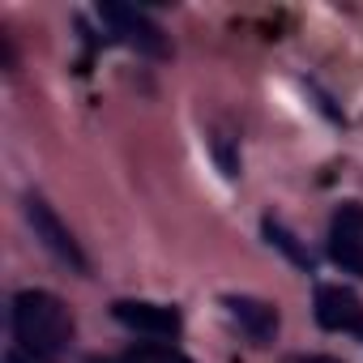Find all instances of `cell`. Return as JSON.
I'll use <instances>...</instances> for the list:
<instances>
[{"mask_svg": "<svg viewBox=\"0 0 363 363\" xmlns=\"http://www.w3.org/2000/svg\"><path fill=\"white\" fill-rule=\"evenodd\" d=\"M99 22L111 26V35L128 48H137L141 56H167V35L162 26L141 13V9H128V5H99Z\"/></svg>", "mask_w": 363, "mask_h": 363, "instance_id": "obj_3", "label": "cell"}, {"mask_svg": "<svg viewBox=\"0 0 363 363\" xmlns=\"http://www.w3.org/2000/svg\"><path fill=\"white\" fill-rule=\"evenodd\" d=\"M223 308H227L231 325H235L244 337H252L257 346H269V342H274V333H278V312H274V303H265V299H257V295H223Z\"/></svg>", "mask_w": 363, "mask_h": 363, "instance_id": "obj_7", "label": "cell"}, {"mask_svg": "<svg viewBox=\"0 0 363 363\" xmlns=\"http://www.w3.org/2000/svg\"><path fill=\"white\" fill-rule=\"evenodd\" d=\"M111 316L128 329V333H145V337H179L184 316L171 303H154V299H116Z\"/></svg>", "mask_w": 363, "mask_h": 363, "instance_id": "obj_5", "label": "cell"}, {"mask_svg": "<svg viewBox=\"0 0 363 363\" xmlns=\"http://www.w3.org/2000/svg\"><path fill=\"white\" fill-rule=\"evenodd\" d=\"M116 363H193V359L167 342H141V346H128Z\"/></svg>", "mask_w": 363, "mask_h": 363, "instance_id": "obj_8", "label": "cell"}, {"mask_svg": "<svg viewBox=\"0 0 363 363\" xmlns=\"http://www.w3.org/2000/svg\"><path fill=\"white\" fill-rule=\"evenodd\" d=\"M9 329L30 363H56L73 342V316L52 291H18L9 308Z\"/></svg>", "mask_w": 363, "mask_h": 363, "instance_id": "obj_1", "label": "cell"}, {"mask_svg": "<svg viewBox=\"0 0 363 363\" xmlns=\"http://www.w3.org/2000/svg\"><path fill=\"white\" fill-rule=\"evenodd\" d=\"M26 223L35 227V240H43V248L60 261V265H69L73 274H86L90 265H86V252H82V244L73 240V231L60 223V214L43 201V197H26Z\"/></svg>", "mask_w": 363, "mask_h": 363, "instance_id": "obj_2", "label": "cell"}, {"mask_svg": "<svg viewBox=\"0 0 363 363\" xmlns=\"http://www.w3.org/2000/svg\"><path fill=\"white\" fill-rule=\"evenodd\" d=\"M329 261L342 274L363 278V206L346 201L329 218Z\"/></svg>", "mask_w": 363, "mask_h": 363, "instance_id": "obj_4", "label": "cell"}, {"mask_svg": "<svg viewBox=\"0 0 363 363\" xmlns=\"http://www.w3.org/2000/svg\"><path fill=\"white\" fill-rule=\"evenodd\" d=\"M265 235H269V244H278L295 265H303V269H312V252L308 248H299V240L282 227V223H274V218H265Z\"/></svg>", "mask_w": 363, "mask_h": 363, "instance_id": "obj_9", "label": "cell"}, {"mask_svg": "<svg viewBox=\"0 0 363 363\" xmlns=\"http://www.w3.org/2000/svg\"><path fill=\"white\" fill-rule=\"evenodd\" d=\"M312 308H316L320 329H329V333H363V303H359V295L350 286L320 282Z\"/></svg>", "mask_w": 363, "mask_h": 363, "instance_id": "obj_6", "label": "cell"}, {"mask_svg": "<svg viewBox=\"0 0 363 363\" xmlns=\"http://www.w3.org/2000/svg\"><path fill=\"white\" fill-rule=\"evenodd\" d=\"M299 363H342V359H329V354H312V359H299Z\"/></svg>", "mask_w": 363, "mask_h": 363, "instance_id": "obj_11", "label": "cell"}, {"mask_svg": "<svg viewBox=\"0 0 363 363\" xmlns=\"http://www.w3.org/2000/svg\"><path fill=\"white\" fill-rule=\"evenodd\" d=\"M5 363H30V359H26L22 350H9V354H5Z\"/></svg>", "mask_w": 363, "mask_h": 363, "instance_id": "obj_10", "label": "cell"}]
</instances>
